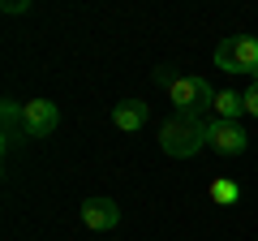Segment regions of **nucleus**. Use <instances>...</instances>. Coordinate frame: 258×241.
Masks as SVG:
<instances>
[{
	"mask_svg": "<svg viewBox=\"0 0 258 241\" xmlns=\"http://www.w3.org/2000/svg\"><path fill=\"white\" fill-rule=\"evenodd\" d=\"M5 151H13V142L18 138H26V130H22V103H13V99H5Z\"/></svg>",
	"mask_w": 258,
	"mask_h": 241,
	"instance_id": "8",
	"label": "nucleus"
},
{
	"mask_svg": "<svg viewBox=\"0 0 258 241\" xmlns=\"http://www.w3.org/2000/svg\"><path fill=\"white\" fill-rule=\"evenodd\" d=\"M82 224L95 228V232H108V228L120 224V207L112 203V198H86L82 203Z\"/></svg>",
	"mask_w": 258,
	"mask_h": 241,
	"instance_id": "6",
	"label": "nucleus"
},
{
	"mask_svg": "<svg viewBox=\"0 0 258 241\" xmlns=\"http://www.w3.org/2000/svg\"><path fill=\"white\" fill-rule=\"evenodd\" d=\"M147 103L142 99H120L116 108H112V120H116V130H125V134H138L142 125H147Z\"/></svg>",
	"mask_w": 258,
	"mask_h": 241,
	"instance_id": "7",
	"label": "nucleus"
},
{
	"mask_svg": "<svg viewBox=\"0 0 258 241\" xmlns=\"http://www.w3.org/2000/svg\"><path fill=\"white\" fill-rule=\"evenodd\" d=\"M241 99H245V112H249V116H258V78L241 91Z\"/></svg>",
	"mask_w": 258,
	"mask_h": 241,
	"instance_id": "11",
	"label": "nucleus"
},
{
	"mask_svg": "<svg viewBox=\"0 0 258 241\" xmlns=\"http://www.w3.org/2000/svg\"><path fill=\"white\" fill-rule=\"evenodd\" d=\"M56 125H60V108H56L52 99L22 103V130H26V138H47Z\"/></svg>",
	"mask_w": 258,
	"mask_h": 241,
	"instance_id": "4",
	"label": "nucleus"
},
{
	"mask_svg": "<svg viewBox=\"0 0 258 241\" xmlns=\"http://www.w3.org/2000/svg\"><path fill=\"white\" fill-rule=\"evenodd\" d=\"M207 147L220 151V155H241L249 147V134L237 120H207Z\"/></svg>",
	"mask_w": 258,
	"mask_h": 241,
	"instance_id": "5",
	"label": "nucleus"
},
{
	"mask_svg": "<svg viewBox=\"0 0 258 241\" xmlns=\"http://www.w3.org/2000/svg\"><path fill=\"white\" fill-rule=\"evenodd\" d=\"M168 103H172L181 116H203V112H215V91H211L207 78L181 74L172 86H168Z\"/></svg>",
	"mask_w": 258,
	"mask_h": 241,
	"instance_id": "2",
	"label": "nucleus"
},
{
	"mask_svg": "<svg viewBox=\"0 0 258 241\" xmlns=\"http://www.w3.org/2000/svg\"><path fill=\"white\" fill-rule=\"evenodd\" d=\"M155 82H159V86H172V82H176V74L164 65V69H155Z\"/></svg>",
	"mask_w": 258,
	"mask_h": 241,
	"instance_id": "12",
	"label": "nucleus"
},
{
	"mask_svg": "<svg viewBox=\"0 0 258 241\" xmlns=\"http://www.w3.org/2000/svg\"><path fill=\"white\" fill-rule=\"evenodd\" d=\"M215 65L224 74H249L258 78V39L254 35H232L215 47Z\"/></svg>",
	"mask_w": 258,
	"mask_h": 241,
	"instance_id": "3",
	"label": "nucleus"
},
{
	"mask_svg": "<svg viewBox=\"0 0 258 241\" xmlns=\"http://www.w3.org/2000/svg\"><path fill=\"white\" fill-rule=\"evenodd\" d=\"M211 198H215V203H237L241 186H237V181H211Z\"/></svg>",
	"mask_w": 258,
	"mask_h": 241,
	"instance_id": "10",
	"label": "nucleus"
},
{
	"mask_svg": "<svg viewBox=\"0 0 258 241\" xmlns=\"http://www.w3.org/2000/svg\"><path fill=\"white\" fill-rule=\"evenodd\" d=\"M241 112H245V99H241L237 91H220L215 95V120H237Z\"/></svg>",
	"mask_w": 258,
	"mask_h": 241,
	"instance_id": "9",
	"label": "nucleus"
},
{
	"mask_svg": "<svg viewBox=\"0 0 258 241\" xmlns=\"http://www.w3.org/2000/svg\"><path fill=\"white\" fill-rule=\"evenodd\" d=\"M159 147H164V155L172 159H189L198 155V151L207 147V116H168L164 130H159Z\"/></svg>",
	"mask_w": 258,
	"mask_h": 241,
	"instance_id": "1",
	"label": "nucleus"
}]
</instances>
